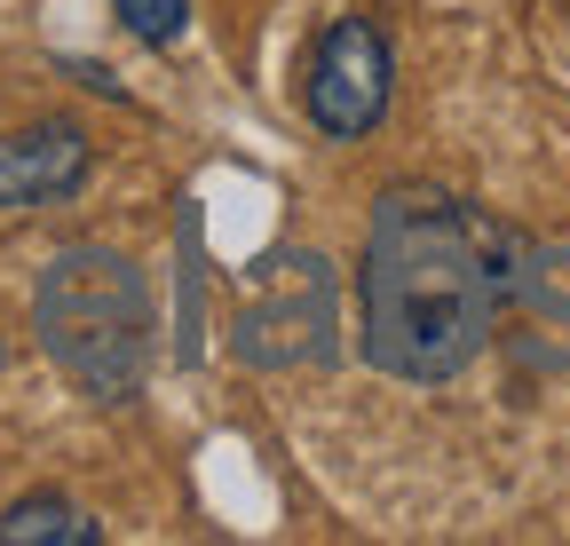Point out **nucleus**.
<instances>
[{"label":"nucleus","instance_id":"nucleus-1","mask_svg":"<svg viewBox=\"0 0 570 546\" xmlns=\"http://www.w3.org/2000/svg\"><path fill=\"white\" fill-rule=\"evenodd\" d=\"M523 238L491 222L483 207L436 190V182H396L381 190L356 294H365V357L396 380H460L483 340L499 332Z\"/></svg>","mask_w":570,"mask_h":546},{"label":"nucleus","instance_id":"nucleus-2","mask_svg":"<svg viewBox=\"0 0 570 546\" xmlns=\"http://www.w3.org/2000/svg\"><path fill=\"white\" fill-rule=\"evenodd\" d=\"M40 349L80 380L96 404H127L151 365V294L142 269L111 246H71L48 261V278L32 294Z\"/></svg>","mask_w":570,"mask_h":546},{"label":"nucleus","instance_id":"nucleus-3","mask_svg":"<svg viewBox=\"0 0 570 546\" xmlns=\"http://www.w3.org/2000/svg\"><path fill=\"white\" fill-rule=\"evenodd\" d=\"M238 357L262 373L333 357V261L285 246L254 269L246 309H238Z\"/></svg>","mask_w":570,"mask_h":546},{"label":"nucleus","instance_id":"nucleus-4","mask_svg":"<svg viewBox=\"0 0 570 546\" xmlns=\"http://www.w3.org/2000/svg\"><path fill=\"white\" fill-rule=\"evenodd\" d=\"M389 88H396V56H389V32L373 17H341L317 56H309V119L325 143H356L373 135L381 111H389Z\"/></svg>","mask_w":570,"mask_h":546},{"label":"nucleus","instance_id":"nucleus-5","mask_svg":"<svg viewBox=\"0 0 570 546\" xmlns=\"http://www.w3.org/2000/svg\"><path fill=\"white\" fill-rule=\"evenodd\" d=\"M96 175V143L80 119H32L17 135H0V215H40L80 198Z\"/></svg>","mask_w":570,"mask_h":546},{"label":"nucleus","instance_id":"nucleus-6","mask_svg":"<svg viewBox=\"0 0 570 546\" xmlns=\"http://www.w3.org/2000/svg\"><path fill=\"white\" fill-rule=\"evenodd\" d=\"M499 325H508V349L531 373H570V261H547L523 246L508 301H499Z\"/></svg>","mask_w":570,"mask_h":546},{"label":"nucleus","instance_id":"nucleus-7","mask_svg":"<svg viewBox=\"0 0 570 546\" xmlns=\"http://www.w3.org/2000/svg\"><path fill=\"white\" fill-rule=\"evenodd\" d=\"M96 538H104V523H88L63 492H32L0 515V546H96Z\"/></svg>","mask_w":570,"mask_h":546},{"label":"nucleus","instance_id":"nucleus-8","mask_svg":"<svg viewBox=\"0 0 570 546\" xmlns=\"http://www.w3.org/2000/svg\"><path fill=\"white\" fill-rule=\"evenodd\" d=\"M119 24L135 40H151V48H175L183 24H190V0H119Z\"/></svg>","mask_w":570,"mask_h":546}]
</instances>
